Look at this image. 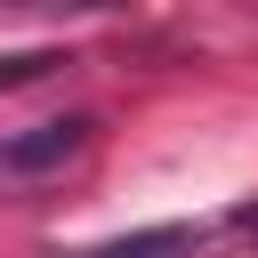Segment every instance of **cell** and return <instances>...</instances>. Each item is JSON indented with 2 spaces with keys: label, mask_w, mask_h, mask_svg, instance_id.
<instances>
[{
  "label": "cell",
  "mask_w": 258,
  "mask_h": 258,
  "mask_svg": "<svg viewBox=\"0 0 258 258\" xmlns=\"http://www.w3.org/2000/svg\"><path fill=\"white\" fill-rule=\"evenodd\" d=\"M89 137H97V121H89V113H64V121L8 129V137H0V185H16V177H40V169H64V161H73Z\"/></svg>",
  "instance_id": "1"
},
{
  "label": "cell",
  "mask_w": 258,
  "mask_h": 258,
  "mask_svg": "<svg viewBox=\"0 0 258 258\" xmlns=\"http://www.w3.org/2000/svg\"><path fill=\"white\" fill-rule=\"evenodd\" d=\"M194 250H202V226H145V234L97 242V250H56V258H194Z\"/></svg>",
  "instance_id": "2"
},
{
  "label": "cell",
  "mask_w": 258,
  "mask_h": 258,
  "mask_svg": "<svg viewBox=\"0 0 258 258\" xmlns=\"http://www.w3.org/2000/svg\"><path fill=\"white\" fill-rule=\"evenodd\" d=\"M64 56L56 48H16V56H0V89H16V81H40V73H56Z\"/></svg>",
  "instance_id": "3"
},
{
  "label": "cell",
  "mask_w": 258,
  "mask_h": 258,
  "mask_svg": "<svg viewBox=\"0 0 258 258\" xmlns=\"http://www.w3.org/2000/svg\"><path fill=\"white\" fill-rule=\"evenodd\" d=\"M234 234H242V242H258V202H242V210H234Z\"/></svg>",
  "instance_id": "4"
}]
</instances>
